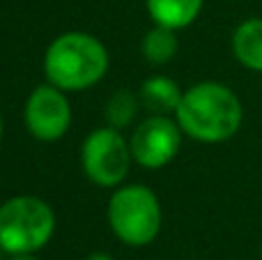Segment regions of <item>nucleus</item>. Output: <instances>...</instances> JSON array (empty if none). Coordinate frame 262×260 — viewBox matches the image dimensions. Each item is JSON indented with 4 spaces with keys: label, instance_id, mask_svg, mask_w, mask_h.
<instances>
[{
    "label": "nucleus",
    "instance_id": "obj_16",
    "mask_svg": "<svg viewBox=\"0 0 262 260\" xmlns=\"http://www.w3.org/2000/svg\"><path fill=\"white\" fill-rule=\"evenodd\" d=\"M0 251H3V249H0ZM0 260H3V256H0Z\"/></svg>",
    "mask_w": 262,
    "mask_h": 260
},
{
    "label": "nucleus",
    "instance_id": "obj_11",
    "mask_svg": "<svg viewBox=\"0 0 262 260\" xmlns=\"http://www.w3.org/2000/svg\"><path fill=\"white\" fill-rule=\"evenodd\" d=\"M143 55L149 64H168L172 58L177 55V49H180V41H177V30L166 26H157L149 28L147 35L143 37Z\"/></svg>",
    "mask_w": 262,
    "mask_h": 260
},
{
    "label": "nucleus",
    "instance_id": "obj_6",
    "mask_svg": "<svg viewBox=\"0 0 262 260\" xmlns=\"http://www.w3.org/2000/svg\"><path fill=\"white\" fill-rule=\"evenodd\" d=\"M182 127L168 115H147L129 138L131 157L147 170H159L177 157L182 147Z\"/></svg>",
    "mask_w": 262,
    "mask_h": 260
},
{
    "label": "nucleus",
    "instance_id": "obj_13",
    "mask_svg": "<svg viewBox=\"0 0 262 260\" xmlns=\"http://www.w3.org/2000/svg\"><path fill=\"white\" fill-rule=\"evenodd\" d=\"M85 260H113V258H111L108 253H99V251H97V253H90Z\"/></svg>",
    "mask_w": 262,
    "mask_h": 260
},
{
    "label": "nucleus",
    "instance_id": "obj_3",
    "mask_svg": "<svg viewBox=\"0 0 262 260\" xmlns=\"http://www.w3.org/2000/svg\"><path fill=\"white\" fill-rule=\"evenodd\" d=\"M55 233V212L39 196H12L0 205V249L9 256L35 253Z\"/></svg>",
    "mask_w": 262,
    "mask_h": 260
},
{
    "label": "nucleus",
    "instance_id": "obj_12",
    "mask_svg": "<svg viewBox=\"0 0 262 260\" xmlns=\"http://www.w3.org/2000/svg\"><path fill=\"white\" fill-rule=\"evenodd\" d=\"M138 97L131 90H115L113 95L108 97L104 106V118L106 124L113 129H127L136 118V111H138Z\"/></svg>",
    "mask_w": 262,
    "mask_h": 260
},
{
    "label": "nucleus",
    "instance_id": "obj_8",
    "mask_svg": "<svg viewBox=\"0 0 262 260\" xmlns=\"http://www.w3.org/2000/svg\"><path fill=\"white\" fill-rule=\"evenodd\" d=\"M182 95H184V90L170 76H149V78H145L138 90L140 104L152 115L175 113L182 101Z\"/></svg>",
    "mask_w": 262,
    "mask_h": 260
},
{
    "label": "nucleus",
    "instance_id": "obj_10",
    "mask_svg": "<svg viewBox=\"0 0 262 260\" xmlns=\"http://www.w3.org/2000/svg\"><path fill=\"white\" fill-rule=\"evenodd\" d=\"M232 55L242 67L262 72V16L242 21L232 32Z\"/></svg>",
    "mask_w": 262,
    "mask_h": 260
},
{
    "label": "nucleus",
    "instance_id": "obj_4",
    "mask_svg": "<svg viewBox=\"0 0 262 260\" xmlns=\"http://www.w3.org/2000/svg\"><path fill=\"white\" fill-rule=\"evenodd\" d=\"M113 235L129 247H145L161 233V203L143 184H124L113 191L106 207Z\"/></svg>",
    "mask_w": 262,
    "mask_h": 260
},
{
    "label": "nucleus",
    "instance_id": "obj_7",
    "mask_svg": "<svg viewBox=\"0 0 262 260\" xmlns=\"http://www.w3.org/2000/svg\"><path fill=\"white\" fill-rule=\"evenodd\" d=\"M23 120L30 136H35L37 141H60L72 124V104L67 99V92L51 83L37 85L26 99Z\"/></svg>",
    "mask_w": 262,
    "mask_h": 260
},
{
    "label": "nucleus",
    "instance_id": "obj_15",
    "mask_svg": "<svg viewBox=\"0 0 262 260\" xmlns=\"http://www.w3.org/2000/svg\"><path fill=\"white\" fill-rule=\"evenodd\" d=\"M3 132H5V122H3V115H0V141H3Z\"/></svg>",
    "mask_w": 262,
    "mask_h": 260
},
{
    "label": "nucleus",
    "instance_id": "obj_17",
    "mask_svg": "<svg viewBox=\"0 0 262 260\" xmlns=\"http://www.w3.org/2000/svg\"><path fill=\"white\" fill-rule=\"evenodd\" d=\"M260 256H262V249H260Z\"/></svg>",
    "mask_w": 262,
    "mask_h": 260
},
{
    "label": "nucleus",
    "instance_id": "obj_2",
    "mask_svg": "<svg viewBox=\"0 0 262 260\" xmlns=\"http://www.w3.org/2000/svg\"><path fill=\"white\" fill-rule=\"evenodd\" d=\"M108 51L90 32L72 30L58 35L44 53L46 83L64 92H81L97 85L108 72Z\"/></svg>",
    "mask_w": 262,
    "mask_h": 260
},
{
    "label": "nucleus",
    "instance_id": "obj_9",
    "mask_svg": "<svg viewBox=\"0 0 262 260\" xmlns=\"http://www.w3.org/2000/svg\"><path fill=\"white\" fill-rule=\"evenodd\" d=\"M145 5L157 26L184 30L200 16L205 0H145Z\"/></svg>",
    "mask_w": 262,
    "mask_h": 260
},
{
    "label": "nucleus",
    "instance_id": "obj_1",
    "mask_svg": "<svg viewBox=\"0 0 262 260\" xmlns=\"http://www.w3.org/2000/svg\"><path fill=\"white\" fill-rule=\"evenodd\" d=\"M175 120L193 141L223 143L239 132L244 106L232 88L216 81H203L184 90Z\"/></svg>",
    "mask_w": 262,
    "mask_h": 260
},
{
    "label": "nucleus",
    "instance_id": "obj_14",
    "mask_svg": "<svg viewBox=\"0 0 262 260\" xmlns=\"http://www.w3.org/2000/svg\"><path fill=\"white\" fill-rule=\"evenodd\" d=\"M9 260H37L35 253H18V256H12Z\"/></svg>",
    "mask_w": 262,
    "mask_h": 260
},
{
    "label": "nucleus",
    "instance_id": "obj_5",
    "mask_svg": "<svg viewBox=\"0 0 262 260\" xmlns=\"http://www.w3.org/2000/svg\"><path fill=\"white\" fill-rule=\"evenodd\" d=\"M131 147L122 132L113 127H97L81 145V168L92 184L101 189H118L129 175Z\"/></svg>",
    "mask_w": 262,
    "mask_h": 260
}]
</instances>
